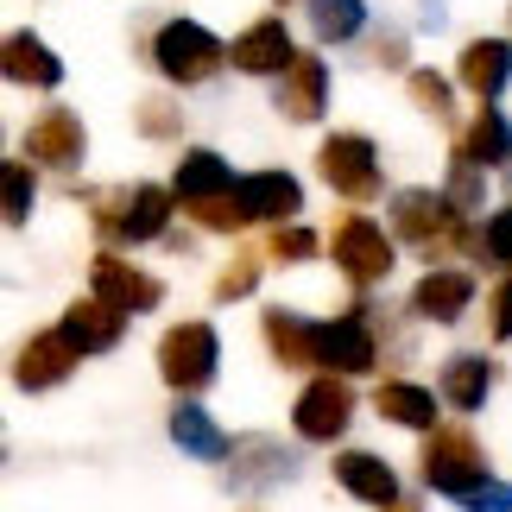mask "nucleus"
Masks as SVG:
<instances>
[{
    "instance_id": "obj_10",
    "label": "nucleus",
    "mask_w": 512,
    "mask_h": 512,
    "mask_svg": "<svg viewBox=\"0 0 512 512\" xmlns=\"http://www.w3.org/2000/svg\"><path fill=\"white\" fill-rule=\"evenodd\" d=\"M89 279H95V298H108L114 310H159V298H165V285L152 279V272L114 260V253H102V260L89 266Z\"/></svg>"
},
{
    "instance_id": "obj_21",
    "label": "nucleus",
    "mask_w": 512,
    "mask_h": 512,
    "mask_svg": "<svg viewBox=\"0 0 512 512\" xmlns=\"http://www.w3.org/2000/svg\"><path fill=\"white\" fill-rule=\"evenodd\" d=\"M0 64H7V83H26V89H57L64 83V64H57L32 32H13L7 51H0Z\"/></svg>"
},
{
    "instance_id": "obj_39",
    "label": "nucleus",
    "mask_w": 512,
    "mask_h": 512,
    "mask_svg": "<svg viewBox=\"0 0 512 512\" xmlns=\"http://www.w3.org/2000/svg\"><path fill=\"white\" fill-rule=\"evenodd\" d=\"M380 512H418V506H411V500H392V506H380Z\"/></svg>"
},
{
    "instance_id": "obj_16",
    "label": "nucleus",
    "mask_w": 512,
    "mask_h": 512,
    "mask_svg": "<svg viewBox=\"0 0 512 512\" xmlns=\"http://www.w3.org/2000/svg\"><path fill=\"white\" fill-rule=\"evenodd\" d=\"M121 323H127V310H114L108 298H76L70 317H64V336L83 354H108L114 342H121Z\"/></svg>"
},
{
    "instance_id": "obj_19",
    "label": "nucleus",
    "mask_w": 512,
    "mask_h": 512,
    "mask_svg": "<svg viewBox=\"0 0 512 512\" xmlns=\"http://www.w3.org/2000/svg\"><path fill=\"white\" fill-rule=\"evenodd\" d=\"M462 83L481 95V102H494V95L512 83V45L506 38H475V45L462 51Z\"/></svg>"
},
{
    "instance_id": "obj_6",
    "label": "nucleus",
    "mask_w": 512,
    "mask_h": 512,
    "mask_svg": "<svg viewBox=\"0 0 512 512\" xmlns=\"http://www.w3.org/2000/svg\"><path fill=\"white\" fill-rule=\"evenodd\" d=\"M317 165L329 177V190L354 196V203H367V196L380 190V152H373L367 133H336V140H323Z\"/></svg>"
},
{
    "instance_id": "obj_17",
    "label": "nucleus",
    "mask_w": 512,
    "mask_h": 512,
    "mask_svg": "<svg viewBox=\"0 0 512 512\" xmlns=\"http://www.w3.org/2000/svg\"><path fill=\"white\" fill-rule=\"evenodd\" d=\"M323 102H329L323 57H298V64L285 70V83H279V114H285V121H317Z\"/></svg>"
},
{
    "instance_id": "obj_34",
    "label": "nucleus",
    "mask_w": 512,
    "mask_h": 512,
    "mask_svg": "<svg viewBox=\"0 0 512 512\" xmlns=\"http://www.w3.org/2000/svg\"><path fill=\"white\" fill-rule=\"evenodd\" d=\"M26 215H32V171L26 165H7V222L26 228Z\"/></svg>"
},
{
    "instance_id": "obj_32",
    "label": "nucleus",
    "mask_w": 512,
    "mask_h": 512,
    "mask_svg": "<svg viewBox=\"0 0 512 512\" xmlns=\"http://www.w3.org/2000/svg\"><path fill=\"white\" fill-rule=\"evenodd\" d=\"M481 165H468V159H456V177H449V203H456V215H475L481 209Z\"/></svg>"
},
{
    "instance_id": "obj_4",
    "label": "nucleus",
    "mask_w": 512,
    "mask_h": 512,
    "mask_svg": "<svg viewBox=\"0 0 512 512\" xmlns=\"http://www.w3.org/2000/svg\"><path fill=\"white\" fill-rule=\"evenodd\" d=\"M392 228H399L411 247H424V253L462 247V215L437 190H399V196H392Z\"/></svg>"
},
{
    "instance_id": "obj_12",
    "label": "nucleus",
    "mask_w": 512,
    "mask_h": 512,
    "mask_svg": "<svg viewBox=\"0 0 512 512\" xmlns=\"http://www.w3.org/2000/svg\"><path fill=\"white\" fill-rule=\"evenodd\" d=\"M83 121H76L70 108H51V114H38L32 133H26V152H32V165H57V171H70V165H83Z\"/></svg>"
},
{
    "instance_id": "obj_13",
    "label": "nucleus",
    "mask_w": 512,
    "mask_h": 512,
    "mask_svg": "<svg viewBox=\"0 0 512 512\" xmlns=\"http://www.w3.org/2000/svg\"><path fill=\"white\" fill-rule=\"evenodd\" d=\"M291 64H298V51H291L285 19H260V26H247L234 38V70H247V76H285Z\"/></svg>"
},
{
    "instance_id": "obj_38",
    "label": "nucleus",
    "mask_w": 512,
    "mask_h": 512,
    "mask_svg": "<svg viewBox=\"0 0 512 512\" xmlns=\"http://www.w3.org/2000/svg\"><path fill=\"white\" fill-rule=\"evenodd\" d=\"M494 336H512V279L494 291Z\"/></svg>"
},
{
    "instance_id": "obj_8",
    "label": "nucleus",
    "mask_w": 512,
    "mask_h": 512,
    "mask_svg": "<svg viewBox=\"0 0 512 512\" xmlns=\"http://www.w3.org/2000/svg\"><path fill=\"white\" fill-rule=\"evenodd\" d=\"M76 348L64 329H45V336H32L26 348H19V361H13V380L26 386V392H51V386H64L70 380V367H76Z\"/></svg>"
},
{
    "instance_id": "obj_26",
    "label": "nucleus",
    "mask_w": 512,
    "mask_h": 512,
    "mask_svg": "<svg viewBox=\"0 0 512 512\" xmlns=\"http://www.w3.org/2000/svg\"><path fill=\"white\" fill-rule=\"evenodd\" d=\"M228 190H234V177L215 152H184V165H177V196L184 203H209V196H228Z\"/></svg>"
},
{
    "instance_id": "obj_5",
    "label": "nucleus",
    "mask_w": 512,
    "mask_h": 512,
    "mask_svg": "<svg viewBox=\"0 0 512 512\" xmlns=\"http://www.w3.org/2000/svg\"><path fill=\"white\" fill-rule=\"evenodd\" d=\"M487 475V456H481V443H475V430H437V437L424 443V481L437 487V494H468Z\"/></svg>"
},
{
    "instance_id": "obj_33",
    "label": "nucleus",
    "mask_w": 512,
    "mask_h": 512,
    "mask_svg": "<svg viewBox=\"0 0 512 512\" xmlns=\"http://www.w3.org/2000/svg\"><path fill=\"white\" fill-rule=\"evenodd\" d=\"M456 506H468V512H512V487L506 481H475L468 494H456Z\"/></svg>"
},
{
    "instance_id": "obj_22",
    "label": "nucleus",
    "mask_w": 512,
    "mask_h": 512,
    "mask_svg": "<svg viewBox=\"0 0 512 512\" xmlns=\"http://www.w3.org/2000/svg\"><path fill=\"white\" fill-rule=\"evenodd\" d=\"M266 348H272V361H285V367H310L317 361V323H304L298 310H266Z\"/></svg>"
},
{
    "instance_id": "obj_36",
    "label": "nucleus",
    "mask_w": 512,
    "mask_h": 512,
    "mask_svg": "<svg viewBox=\"0 0 512 512\" xmlns=\"http://www.w3.org/2000/svg\"><path fill=\"white\" fill-rule=\"evenodd\" d=\"M310 253H317V234H310V228H279V234H272V260L298 266V260H310Z\"/></svg>"
},
{
    "instance_id": "obj_25",
    "label": "nucleus",
    "mask_w": 512,
    "mask_h": 512,
    "mask_svg": "<svg viewBox=\"0 0 512 512\" xmlns=\"http://www.w3.org/2000/svg\"><path fill=\"white\" fill-rule=\"evenodd\" d=\"M487 386H494V367H487V354H456V361L443 367V399L456 405V411L487 405Z\"/></svg>"
},
{
    "instance_id": "obj_35",
    "label": "nucleus",
    "mask_w": 512,
    "mask_h": 512,
    "mask_svg": "<svg viewBox=\"0 0 512 512\" xmlns=\"http://www.w3.org/2000/svg\"><path fill=\"white\" fill-rule=\"evenodd\" d=\"M190 215H196L203 228H241V222H247L241 203H234V190H228V196H209V203H190Z\"/></svg>"
},
{
    "instance_id": "obj_15",
    "label": "nucleus",
    "mask_w": 512,
    "mask_h": 512,
    "mask_svg": "<svg viewBox=\"0 0 512 512\" xmlns=\"http://www.w3.org/2000/svg\"><path fill=\"white\" fill-rule=\"evenodd\" d=\"M317 361L336 367V373H367L373 367V336L361 317H336V323H317Z\"/></svg>"
},
{
    "instance_id": "obj_7",
    "label": "nucleus",
    "mask_w": 512,
    "mask_h": 512,
    "mask_svg": "<svg viewBox=\"0 0 512 512\" xmlns=\"http://www.w3.org/2000/svg\"><path fill=\"white\" fill-rule=\"evenodd\" d=\"M336 266L348 272L354 285H380L392 272V241L380 222H367V215H348L336 228Z\"/></svg>"
},
{
    "instance_id": "obj_24",
    "label": "nucleus",
    "mask_w": 512,
    "mask_h": 512,
    "mask_svg": "<svg viewBox=\"0 0 512 512\" xmlns=\"http://www.w3.org/2000/svg\"><path fill=\"white\" fill-rule=\"evenodd\" d=\"M171 437H177V449H190L196 462H222V456H228V437L215 430V418H209V411H196L190 399L171 411Z\"/></svg>"
},
{
    "instance_id": "obj_20",
    "label": "nucleus",
    "mask_w": 512,
    "mask_h": 512,
    "mask_svg": "<svg viewBox=\"0 0 512 512\" xmlns=\"http://www.w3.org/2000/svg\"><path fill=\"white\" fill-rule=\"evenodd\" d=\"M456 159H468V165H506L512 159V121L506 114H494V108H481L475 121L462 127V140H456Z\"/></svg>"
},
{
    "instance_id": "obj_37",
    "label": "nucleus",
    "mask_w": 512,
    "mask_h": 512,
    "mask_svg": "<svg viewBox=\"0 0 512 512\" xmlns=\"http://www.w3.org/2000/svg\"><path fill=\"white\" fill-rule=\"evenodd\" d=\"M140 127L152 133V140H165L177 121H171V108H165V102H146V108H140Z\"/></svg>"
},
{
    "instance_id": "obj_2",
    "label": "nucleus",
    "mask_w": 512,
    "mask_h": 512,
    "mask_svg": "<svg viewBox=\"0 0 512 512\" xmlns=\"http://www.w3.org/2000/svg\"><path fill=\"white\" fill-rule=\"evenodd\" d=\"M171 222V196L159 184H133V190H108L95 196V228L108 241H159Z\"/></svg>"
},
{
    "instance_id": "obj_28",
    "label": "nucleus",
    "mask_w": 512,
    "mask_h": 512,
    "mask_svg": "<svg viewBox=\"0 0 512 512\" xmlns=\"http://www.w3.org/2000/svg\"><path fill=\"white\" fill-rule=\"evenodd\" d=\"M285 475H291V456H285V449H272V443H247L241 456H234V481H241V487L285 481Z\"/></svg>"
},
{
    "instance_id": "obj_3",
    "label": "nucleus",
    "mask_w": 512,
    "mask_h": 512,
    "mask_svg": "<svg viewBox=\"0 0 512 512\" xmlns=\"http://www.w3.org/2000/svg\"><path fill=\"white\" fill-rule=\"evenodd\" d=\"M215 367H222V342H215L209 323H177V329H165V342H159V373H165V386L203 392V386L215 380Z\"/></svg>"
},
{
    "instance_id": "obj_31",
    "label": "nucleus",
    "mask_w": 512,
    "mask_h": 512,
    "mask_svg": "<svg viewBox=\"0 0 512 512\" xmlns=\"http://www.w3.org/2000/svg\"><path fill=\"white\" fill-rule=\"evenodd\" d=\"M481 260H494V266H512V209L500 215H487V228H481Z\"/></svg>"
},
{
    "instance_id": "obj_29",
    "label": "nucleus",
    "mask_w": 512,
    "mask_h": 512,
    "mask_svg": "<svg viewBox=\"0 0 512 512\" xmlns=\"http://www.w3.org/2000/svg\"><path fill=\"white\" fill-rule=\"evenodd\" d=\"M411 102H418L430 121H449V83L437 70H411Z\"/></svg>"
},
{
    "instance_id": "obj_30",
    "label": "nucleus",
    "mask_w": 512,
    "mask_h": 512,
    "mask_svg": "<svg viewBox=\"0 0 512 512\" xmlns=\"http://www.w3.org/2000/svg\"><path fill=\"white\" fill-rule=\"evenodd\" d=\"M253 279H260V260H253V253H234V260L222 266V279H215V298H222V304L247 298V291H253Z\"/></svg>"
},
{
    "instance_id": "obj_11",
    "label": "nucleus",
    "mask_w": 512,
    "mask_h": 512,
    "mask_svg": "<svg viewBox=\"0 0 512 512\" xmlns=\"http://www.w3.org/2000/svg\"><path fill=\"white\" fill-rule=\"evenodd\" d=\"M234 203H241L247 222H285V215H298L304 190H298L291 171H253V177L234 184Z\"/></svg>"
},
{
    "instance_id": "obj_27",
    "label": "nucleus",
    "mask_w": 512,
    "mask_h": 512,
    "mask_svg": "<svg viewBox=\"0 0 512 512\" xmlns=\"http://www.w3.org/2000/svg\"><path fill=\"white\" fill-rule=\"evenodd\" d=\"M367 26V7L361 0H310V32L323 38V45H342Z\"/></svg>"
},
{
    "instance_id": "obj_14",
    "label": "nucleus",
    "mask_w": 512,
    "mask_h": 512,
    "mask_svg": "<svg viewBox=\"0 0 512 512\" xmlns=\"http://www.w3.org/2000/svg\"><path fill=\"white\" fill-rule=\"evenodd\" d=\"M336 481L348 487L354 500H367V506H392V500H405V494H399V475H392V462L367 456V449H342V456H336Z\"/></svg>"
},
{
    "instance_id": "obj_18",
    "label": "nucleus",
    "mask_w": 512,
    "mask_h": 512,
    "mask_svg": "<svg viewBox=\"0 0 512 512\" xmlns=\"http://www.w3.org/2000/svg\"><path fill=\"white\" fill-rule=\"evenodd\" d=\"M468 304H475V285H468V272H424L418 291H411V310H418L424 323H456Z\"/></svg>"
},
{
    "instance_id": "obj_1",
    "label": "nucleus",
    "mask_w": 512,
    "mask_h": 512,
    "mask_svg": "<svg viewBox=\"0 0 512 512\" xmlns=\"http://www.w3.org/2000/svg\"><path fill=\"white\" fill-rule=\"evenodd\" d=\"M222 38H215L209 26H196V19H171V26H159V38H152V64H159L171 83H209L215 70H222Z\"/></svg>"
},
{
    "instance_id": "obj_9",
    "label": "nucleus",
    "mask_w": 512,
    "mask_h": 512,
    "mask_svg": "<svg viewBox=\"0 0 512 512\" xmlns=\"http://www.w3.org/2000/svg\"><path fill=\"white\" fill-rule=\"evenodd\" d=\"M348 418H354V392H348L342 380H317V386H304L298 411H291L298 437H310V443H336L342 430H348Z\"/></svg>"
},
{
    "instance_id": "obj_23",
    "label": "nucleus",
    "mask_w": 512,
    "mask_h": 512,
    "mask_svg": "<svg viewBox=\"0 0 512 512\" xmlns=\"http://www.w3.org/2000/svg\"><path fill=\"white\" fill-rule=\"evenodd\" d=\"M373 405H380V418L405 424V430H437V399H430L424 386H411V380H386L373 392Z\"/></svg>"
}]
</instances>
